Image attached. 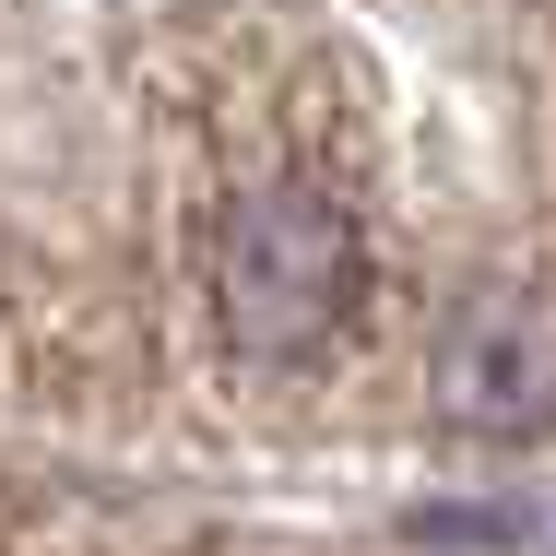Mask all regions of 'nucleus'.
Listing matches in <instances>:
<instances>
[{
  "label": "nucleus",
  "instance_id": "nucleus-2",
  "mask_svg": "<svg viewBox=\"0 0 556 556\" xmlns=\"http://www.w3.org/2000/svg\"><path fill=\"white\" fill-rule=\"evenodd\" d=\"M427 391L462 439H545L556 427V285H473L439 320Z\"/></svg>",
  "mask_w": 556,
  "mask_h": 556
},
{
  "label": "nucleus",
  "instance_id": "nucleus-1",
  "mask_svg": "<svg viewBox=\"0 0 556 556\" xmlns=\"http://www.w3.org/2000/svg\"><path fill=\"white\" fill-rule=\"evenodd\" d=\"M355 285H367V237L332 190L261 178L214 214V332L249 367H308L355 320Z\"/></svg>",
  "mask_w": 556,
  "mask_h": 556
}]
</instances>
